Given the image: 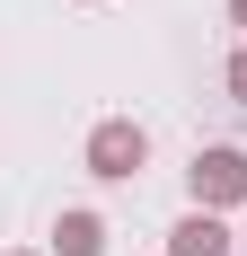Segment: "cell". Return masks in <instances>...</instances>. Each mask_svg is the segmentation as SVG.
<instances>
[{
	"instance_id": "obj_1",
	"label": "cell",
	"mask_w": 247,
	"mask_h": 256,
	"mask_svg": "<svg viewBox=\"0 0 247 256\" xmlns=\"http://www.w3.org/2000/svg\"><path fill=\"white\" fill-rule=\"evenodd\" d=\"M186 186H194V212L247 204V150H230V142H212V150H194V168H186Z\"/></svg>"
},
{
	"instance_id": "obj_2",
	"label": "cell",
	"mask_w": 247,
	"mask_h": 256,
	"mask_svg": "<svg viewBox=\"0 0 247 256\" xmlns=\"http://www.w3.org/2000/svg\"><path fill=\"white\" fill-rule=\"evenodd\" d=\"M142 168H150V132L132 115H106L88 132V177H142Z\"/></svg>"
},
{
	"instance_id": "obj_3",
	"label": "cell",
	"mask_w": 247,
	"mask_h": 256,
	"mask_svg": "<svg viewBox=\"0 0 247 256\" xmlns=\"http://www.w3.org/2000/svg\"><path fill=\"white\" fill-rule=\"evenodd\" d=\"M168 256H230V230L212 221V212H186L168 230Z\"/></svg>"
},
{
	"instance_id": "obj_4",
	"label": "cell",
	"mask_w": 247,
	"mask_h": 256,
	"mask_svg": "<svg viewBox=\"0 0 247 256\" xmlns=\"http://www.w3.org/2000/svg\"><path fill=\"white\" fill-rule=\"evenodd\" d=\"M53 256H106V221L98 212H62L53 221Z\"/></svg>"
},
{
	"instance_id": "obj_5",
	"label": "cell",
	"mask_w": 247,
	"mask_h": 256,
	"mask_svg": "<svg viewBox=\"0 0 247 256\" xmlns=\"http://www.w3.org/2000/svg\"><path fill=\"white\" fill-rule=\"evenodd\" d=\"M230 98H238V106H247V44H238V53H230Z\"/></svg>"
},
{
	"instance_id": "obj_6",
	"label": "cell",
	"mask_w": 247,
	"mask_h": 256,
	"mask_svg": "<svg viewBox=\"0 0 247 256\" xmlns=\"http://www.w3.org/2000/svg\"><path fill=\"white\" fill-rule=\"evenodd\" d=\"M230 18H238V26H247V0H230Z\"/></svg>"
},
{
	"instance_id": "obj_7",
	"label": "cell",
	"mask_w": 247,
	"mask_h": 256,
	"mask_svg": "<svg viewBox=\"0 0 247 256\" xmlns=\"http://www.w3.org/2000/svg\"><path fill=\"white\" fill-rule=\"evenodd\" d=\"M18 256H26V248H18Z\"/></svg>"
}]
</instances>
